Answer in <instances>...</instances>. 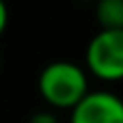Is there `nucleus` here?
<instances>
[{"label":"nucleus","instance_id":"f257e3e1","mask_svg":"<svg viewBox=\"0 0 123 123\" xmlns=\"http://www.w3.org/2000/svg\"><path fill=\"white\" fill-rule=\"evenodd\" d=\"M37 89L41 99L54 110H74L89 93V71L71 61L48 63L39 78Z\"/></svg>","mask_w":123,"mask_h":123},{"label":"nucleus","instance_id":"f03ea898","mask_svg":"<svg viewBox=\"0 0 123 123\" xmlns=\"http://www.w3.org/2000/svg\"><path fill=\"white\" fill-rule=\"evenodd\" d=\"M84 69L102 82L123 80V30H97L84 50Z\"/></svg>","mask_w":123,"mask_h":123},{"label":"nucleus","instance_id":"7ed1b4c3","mask_svg":"<svg viewBox=\"0 0 123 123\" xmlns=\"http://www.w3.org/2000/svg\"><path fill=\"white\" fill-rule=\"evenodd\" d=\"M69 123H123V97L112 91H91L71 112Z\"/></svg>","mask_w":123,"mask_h":123},{"label":"nucleus","instance_id":"20e7f679","mask_svg":"<svg viewBox=\"0 0 123 123\" xmlns=\"http://www.w3.org/2000/svg\"><path fill=\"white\" fill-rule=\"evenodd\" d=\"M95 19L99 30H123V0H99Z\"/></svg>","mask_w":123,"mask_h":123},{"label":"nucleus","instance_id":"39448f33","mask_svg":"<svg viewBox=\"0 0 123 123\" xmlns=\"http://www.w3.org/2000/svg\"><path fill=\"white\" fill-rule=\"evenodd\" d=\"M28 123H58V119H56V115L50 112V110H39V112H35V115L30 117Z\"/></svg>","mask_w":123,"mask_h":123},{"label":"nucleus","instance_id":"423d86ee","mask_svg":"<svg viewBox=\"0 0 123 123\" xmlns=\"http://www.w3.org/2000/svg\"><path fill=\"white\" fill-rule=\"evenodd\" d=\"M6 24H9V9H6V4L0 0V37H2V32L6 30Z\"/></svg>","mask_w":123,"mask_h":123},{"label":"nucleus","instance_id":"0eeeda50","mask_svg":"<svg viewBox=\"0 0 123 123\" xmlns=\"http://www.w3.org/2000/svg\"><path fill=\"white\" fill-rule=\"evenodd\" d=\"M0 69H2V56H0Z\"/></svg>","mask_w":123,"mask_h":123}]
</instances>
